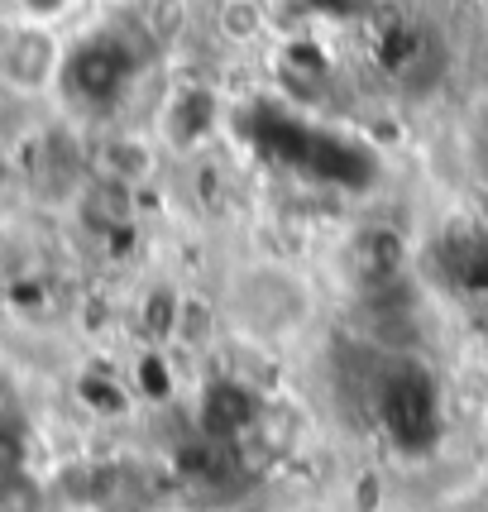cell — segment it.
Instances as JSON below:
<instances>
[{
  "label": "cell",
  "instance_id": "cell-1",
  "mask_svg": "<svg viewBox=\"0 0 488 512\" xmlns=\"http://www.w3.org/2000/svg\"><path fill=\"white\" fill-rule=\"evenodd\" d=\"M139 67L134 53L120 34H96L87 44H77L72 53H63V87L82 101V106H111L115 96L125 91V82Z\"/></svg>",
  "mask_w": 488,
  "mask_h": 512
},
{
  "label": "cell",
  "instance_id": "cell-2",
  "mask_svg": "<svg viewBox=\"0 0 488 512\" xmlns=\"http://www.w3.org/2000/svg\"><path fill=\"white\" fill-rule=\"evenodd\" d=\"M378 417L402 446H426L436 436V422H441L436 383L426 379L422 369H412V364L393 369L388 379L378 383Z\"/></svg>",
  "mask_w": 488,
  "mask_h": 512
},
{
  "label": "cell",
  "instance_id": "cell-3",
  "mask_svg": "<svg viewBox=\"0 0 488 512\" xmlns=\"http://www.w3.org/2000/svg\"><path fill=\"white\" fill-rule=\"evenodd\" d=\"M63 72V53L39 24H24L0 44V77L20 91H39Z\"/></svg>",
  "mask_w": 488,
  "mask_h": 512
},
{
  "label": "cell",
  "instance_id": "cell-4",
  "mask_svg": "<svg viewBox=\"0 0 488 512\" xmlns=\"http://www.w3.org/2000/svg\"><path fill=\"white\" fill-rule=\"evenodd\" d=\"M249 417H254V402L244 398L235 383H216L211 388V398H206V426L216 436H235L240 426H249Z\"/></svg>",
  "mask_w": 488,
  "mask_h": 512
},
{
  "label": "cell",
  "instance_id": "cell-5",
  "mask_svg": "<svg viewBox=\"0 0 488 512\" xmlns=\"http://www.w3.org/2000/svg\"><path fill=\"white\" fill-rule=\"evenodd\" d=\"M0 512H44V489L24 465L0 474Z\"/></svg>",
  "mask_w": 488,
  "mask_h": 512
},
{
  "label": "cell",
  "instance_id": "cell-6",
  "mask_svg": "<svg viewBox=\"0 0 488 512\" xmlns=\"http://www.w3.org/2000/svg\"><path fill=\"white\" fill-rule=\"evenodd\" d=\"M24 465V446H20V431L10 422H0V474L5 469H20Z\"/></svg>",
  "mask_w": 488,
  "mask_h": 512
},
{
  "label": "cell",
  "instance_id": "cell-7",
  "mask_svg": "<svg viewBox=\"0 0 488 512\" xmlns=\"http://www.w3.org/2000/svg\"><path fill=\"white\" fill-rule=\"evenodd\" d=\"M24 10H29V15H58V10H63L67 0H20Z\"/></svg>",
  "mask_w": 488,
  "mask_h": 512
},
{
  "label": "cell",
  "instance_id": "cell-8",
  "mask_svg": "<svg viewBox=\"0 0 488 512\" xmlns=\"http://www.w3.org/2000/svg\"><path fill=\"white\" fill-rule=\"evenodd\" d=\"M5 182H10V158H5V149H0V197H5Z\"/></svg>",
  "mask_w": 488,
  "mask_h": 512
}]
</instances>
